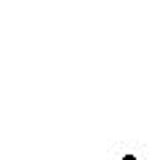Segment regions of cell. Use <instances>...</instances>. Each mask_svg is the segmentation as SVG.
Instances as JSON below:
<instances>
[{
  "mask_svg": "<svg viewBox=\"0 0 160 160\" xmlns=\"http://www.w3.org/2000/svg\"><path fill=\"white\" fill-rule=\"evenodd\" d=\"M123 160H136V155H126V158H123Z\"/></svg>",
  "mask_w": 160,
  "mask_h": 160,
  "instance_id": "1",
  "label": "cell"
}]
</instances>
